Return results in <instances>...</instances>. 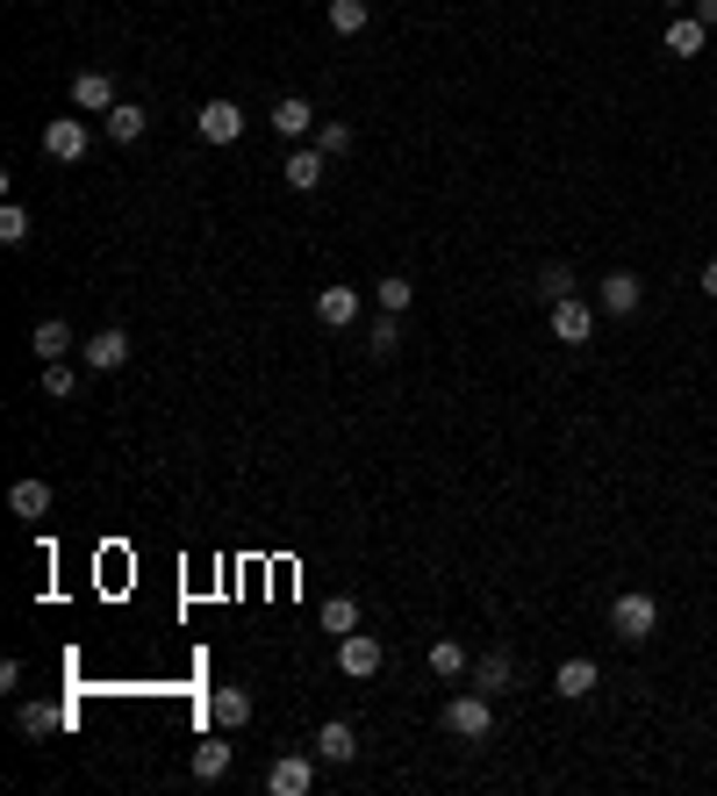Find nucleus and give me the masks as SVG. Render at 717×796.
Returning a JSON list of instances; mask_svg holds the SVG:
<instances>
[{
	"label": "nucleus",
	"instance_id": "nucleus-1",
	"mask_svg": "<svg viewBox=\"0 0 717 796\" xmlns=\"http://www.w3.org/2000/svg\"><path fill=\"white\" fill-rule=\"evenodd\" d=\"M610 632H617L624 646H638V639H653V632H660V603H653L646 589H624L617 603H610Z\"/></svg>",
	"mask_w": 717,
	"mask_h": 796
},
{
	"label": "nucleus",
	"instance_id": "nucleus-2",
	"mask_svg": "<svg viewBox=\"0 0 717 796\" xmlns=\"http://www.w3.org/2000/svg\"><path fill=\"white\" fill-rule=\"evenodd\" d=\"M445 732L452 739H488V732H495V703H488V688H467V696L445 703Z\"/></svg>",
	"mask_w": 717,
	"mask_h": 796
},
{
	"label": "nucleus",
	"instance_id": "nucleus-3",
	"mask_svg": "<svg viewBox=\"0 0 717 796\" xmlns=\"http://www.w3.org/2000/svg\"><path fill=\"white\" fill-rule=\"evenodd\" d=\"M86 144H94V130H86L80 115H51L43 122V159L72 165V159H86Z\"/></svg>",
	"mask_w": 717,
	"mask_h": 796
},
{
	"label": "nucleus",
	"instance_id": "nucleus-4",
	"mask_svg": "<svg viewBox=\"0 0 717 796\" xmlns=\"http://www.w3.org/2000/svg\"><path fill=\"white\" fill-rule=\"evenodd\" d=\"M380 661H388V653H380V639H373V632H345V639H338V667H345L352 682L380 675Z\"/></svg>",
	"mask_w": 717,
	"mask_h": 796
},
{
	"label": "nucleus",
	"instance_id": "nucleus-5",
	"mask_svg": "<svg viewBox=\"0 0 717 796\" xmlns=\"http://www.w3.org/2000/svg\"><path fill=\"white\" fill-rule=\"evenodd\" d=\"M266 789H273V796H309V789H316V761H309V754H280V761L266 768Z\"/></svg>",
	"mask_w": 717,
	"mask_h": 796
},
{
	"label": "nucleus",
	"instance_id": "nucleus-6",
	"mask_svg": "<svg viewBox=\"0 0 717 796\" xmlns=\"http://www.w3.org/2000/svg\"><path fill=\"white\" fill-rule=\"evenodd\" d=\"M86 374H115V366H130V330H94V338L80 345Z\"/></svg>",
	"mask_w": 717,
	"mask_h": 796
},
{
	"label": "nucleus",
	"instance_id": "nucleus-7",
	"mask_svg": "<svg viewBox=\"0 0 717 796\" xmlns=\"http://www.w3.org/2000/svg\"><path fill=\"white\" fill-rule=\"evenodd\" d=\"M194 130H202V144H237L244 136V109L237 101H208V109L194 115Z\"/></svg>",
	"mask_w": 717,
	"mask_h": 796
},
{
	"label": "nucleus",
	"instance_id": "nucleus-8",
	"mask_svg": "<svg viewBox=\"0 0 717 796\" xmlns=\"http://www.w3.org/2000/svg\"><path fill=\"white\" fill-rule=\"evenodd\" d=\"M324 173H330V159H324V151H316V144L287 151V165H280V180H287V187H295V194H316V187H324Z\"/></svg>",
	"mask_w": 717,
	"mask_h": 796
},
{
	"label": "nucleus",
	"instance_id": "nucleus-9",
	"mask_svg": "<svg viewBox=\"0 0 717 796\" xmlns=\"http://www.w3.org/2000/svg\"><path fill=\"white\" fill-rule=\"evenodd\" d=\"M553 338L560 345H588V338H596V309H588V302H553Z\"/></svg>",
	"mask_w": 717,
	"mask_h": 796
},
{
	"label": "nucleus",
	"instance_id": "nucleus-10",
	"mask_svg": "<svg viewBox=\"0 0 717 796\" xmlns=\"http://www.w3.org/2000/svg\"><path fill=\"white\" fill-rule=\"evenodd\" d=\"M316 324L324 330H352L359 324V287H324V295H316Z\"/></svg>",
	"mask_w": 717,
	"mask_h": 796
},
{
	"label": "nucleus",
	"instance_id": "nucleus-11",
	"mask_svg": "<svg viewBox=\"0 0 717 796\" xmlns=\"http://www.w3.org/2000/svg\"><path fill=\"white\" fill-rule=\"evenodd\" d=\"M596 302H603V316H632L638 302H646V287H638V273H603Z\"/></svg>",
	"mask_w": 717,
	"mask_h": 796
},
{
	"label": "nucleus",
	"instance_id": "nucleus-12",
	"mask_svg": "<svg viewBox=\"0 0 717 796\" xmlns=\"http://www.w3.org/2000/svg\"><path fill=\"white\" fill-rule=\"evenodd\" d=\"M316 761H330V768H345V761H359V732L345 725V717H330V725L316 732Z\"/></svg>",
	"mask_w": 717,
	"mask_h": 796
},
{
	"label": "nucleus",
	"instance_id": "nucleus-13",
	"mask_svg": "<svg viewBox=\"0 0 717 796\" xmlns=\"http://www.w3.org/2000/svg\"><path fill=\"white\" fill-rule=\"evenodd\" d=\"M596 682H603V675H596V661H588V653H574V661H560V675H553L560 703H582V696H588Z\"/></svg>",
	"mask_w": 717,
	"mask_h": 796
},
{
	"label": "nucleus",
	"instance_id": "nucleus-14",
	"mask_svg": "<svg viewBox=\"0 0 717 796\" xmlns=\"http://www.w3.org/2000/svg\"><path fill=\"white\" fill-rule=\"evenodd\" d=\"M72 109L109 115L115 109V80H109V72H80V80H72Z\"/></svg>",
	"mask_w": 717,
	"mask_h": 796
},
{
	"label": "nucleus",
	"instance_id": "nucleus-15",
	"mask_svg": "<svg viewBox=\"0 0 717 796\" xmlns=\"http://www.w3.org/2000/svg\"><path fill=\"white\" fill-rule=\"evenodd\" d=\"M8 510L22 517V524H43V517H51V481H14L8 488Z\"/></svg>",
	"mask_w": 717,
	"mask_h": 796
},
{
	"label": "nucleus",
	"instance_id": "nucleus-16",
	"mask_svg": "<svg viewBox=\"0 0 717 796\" xmlns=\"http://www.w3.org/2000/svg\"><path fill=\"white\" fill-rule=\"evenodd\" d=\"M273 130H280V136H295V144H301V136H316V109H309L301 94L273 101Z\"/></svg>",
	"mask_w": 717,
	"mask_h": 796
},
{
	"label": "nucleus",
	"instance_id": "nucleus-17",
	"mask_svg": "<svg viewBox=\"0 0 717 796\" xmlns=\"http://www.w3.org/2000/svg\"><path fill=\"white\" fill-rule=\"evenodd\" d=\"M423 661H431V675H438V682L474 675V661H467V646H460V639H431V653H423Z\"/></svg>",
	"mask_w": 717,
	"mask_h": 796
},
{
	"label": "nucleus",
	"instance_id": "nucleus-18",
	"mask_svg": "<svg viewBox=\"0 0 717 796\" xmlns=\"http://www.w3.org/2000/svg\"><path fill=\"white\" fill-rule=\"evenodd\" d=\"M208 717H216V732L252 725V696H244V688H216V696H208Z\"/></svg>",
	"mask_w": 717,
	"mask_h": 796
},
{
	"label": "nucleus",
	"instance_id": "nucleus-19",
	"mask_svg": "<svg viewBox=\"0 0 717 796\" xmlns=\"http://www.w3.org/2000/svg\"><path fill=\"white\" fill-rule=\"evenodd\" d=\"M704 37H710V29L696 22V14H675V22H667V58H696V51H704Z\"/></svg>",
	"mask_w": 717,
	"mask_h": 796
},
{
	"label": "nucleus",
	"instance_id": "nucleus-20",
	"mask_svg": "<svg viewBox=\"0 0 717 796\" xmlns=\"http://www.w3.org/2000/svg\"><path fill=\"white\" fill-rule=\"evenodd\" d=\"M101 122H109V136H115V144H136V136H144V130H151V115H144V109H136V101H115V109H109V115H101Z\"/></svg>",
	"mask_w": 717,
	"mask_h": 796
},
{
	"label": "nucleus",
	"instance_id": "nucleus-21",
	"mask_svg": "<svg viewBox=\"0 0 717 796\" xmlns=\"http://www.w3.org/2000/svg\"><path fill=\"white\" fill-rule=\"evenodd\" d=\"M29 345H37V359H43V366H51V359H65V351H72V324L43 316V324H37V338H29Z\"/></svg>",
	"mask_w": 717,
	"mask_h": 796
},
{
	"label": "nucleus",
	"instance_id": "nucleus-22",
	"mask_svg": "<svg viewBox=\"0 0 717 796\" xmlns=\"http://www.w3.org/2000/svg\"><path fill=\"white\" fill-rule=\"evenodd\" d=\"M223 775H231V746H223V739L194 746V783H223Z\"/></svg>",
	"mask_w": 717,
	"mask_h": 796
},
{
	"label": "nucleus",
	"instance_id": "nucleus-23",
	"mask_svg": "<svg viewBox=\"0 0 717 796\" xmlns=\"http://www.w3.org/2000/svg\"><path fill=\"white\" fill-rule=\"evenodd\" d=\"M510 682H516L510 653H481V661H474V688H488V696H495V688H510Z\"/></svg>",
	"mask_w": 717,
	"mask_h": 796
},
{
	"label": "nucleus",
	"instance_id": "nucleus-24",
	"mask_svg": "<svg viewBox=\"0 0 717 796\" xmlns=\"http://www.w3.org/2000/svg\"><path fill=\"white\" fill-rule=\"evenodd\" d=\"M373 302H380V316H402L409 302H417V287H409L402 273H388V280H373Z\"/></svg>",
	"mask_w": 717,
	"mask_h": 796
},
{
	"label": "nucleus",
	"instance_id": "nucleus-25",
	"mask_svg": "<svg viewBox=\"0 0 717 796\" xmlns=\"http://www.w3.org/2000/svg\"><path fill=\"white\" fill-rule=\"evenodd\" d=\"M309 144L324 151V159H345V151H352V122H316Z\"/></svg>",
	"mask_w": 717,
	"mask_h": 796
},
{
	"label": "nucleus",
	"instance_id": "nucleus-26",
	"mask_svg": "<svg viewBox=\"0 0 717 796\" xmlns=\"http://www.w3.org/2000/svg\"><path fill=\"white\" fill-rule=\"evenodd\" d=\"M324 632H359V603H352V595H330V603H324Z\"/></svg>",
	"mask_w": 717,
	"mask_h": 796
},
{
	"label": "nucleus",
	"instance_id": "nucleus-27",
	"mask_svg": "<svg viewBox=\"0 0 717 796\" xmlns=\"http://www.w3.org/2000/svg\"><path fill=\"white\" fill-rule=\"evenodd\" d=\"M58 725H65V711H51V703H29V711H22V732H29V739H51Z\"/></svg>",
	"mask_w": 717,
	"mask_h": 796
},
{
	"label": "nucleus",
	"instance_id": "nucleus-28",
	"mask_svg": "<svg viewBox=\"0 0 717 796\" xmlns=\"http://www.w3.org/2000/svg\"><path fill=\"white\" fill-rule=\"evenodd\" d=\"M366 351H373V359H395V351H402V330H395V316H380V324L366 330Z\"/></svg>",
	"mask_w": 717,
	"mask_h": 796
},
{
	"label": "nucleus",
	"instance_id": "nucleus-29",
	"mask_svg": "<svg viewBox=\"0 0 717 796\" xmlns=\"http://www.w3.org/2000/svg\"><path fill=\"white\" fill-rule=\"evenodd\" d=\"M330 29H338V37H359L366 29V0H330Z\"/></svg>",
	"mask_w": 717,
	"mask_h": 796
},
{
	"label": "nucleus",
	"instance_id": "nucleus-30",
	"mask_svg": "<svg viewBox=\"0 0 717 796\" xmlns=\"http://www.w3.org/2000/svg\"><path fill=\"white\" fill-rule=\"evenodd\" d=\"M72 388H80V374H72L65 359H51V366H43V395H51V402H65Z\"/></svg>",
	"mask_w": 717,
	"mask_h": 796
},
{
	"label": "nucleus",
	"instance_id": "nucleus-31",
	"mask_svg": "<svg viewBox=\"0 0 717 796\" xmlns=\"http://www.w3.org/2000/svg\"><path fill=\"white\" fill-rule=\"evenodd\" d=\"M539 295H545V309H553V302H567V295H574V273H567V266H545V273H539Z\"/></svg>",
	"mask_w": 717,
	"mask_h": 796
},
{
	"label": "nucleus",
	"instance_id": "nucleus-32",
	"mask_svg": "<svg viewBox=\"0 0 717 796\" xmlns=\"http://www.w3.org/2000/svg\"><path fill=\"white\" fill-rule=\"evenodd\" d=\"M0 244H29V208H22V202L0 208Z\"/></svg>",
	"mask_w": 717,
	"mask_h": 796
},
{
	"label": "nucleus",
	"instance_id": "nucleus-33",
	"mask_svg": "<svg viewBox=\"0 0 717 796\" xmlns=\"http://www.w3.org/2000/svg\"><path fill=\"white\" fill-rule=\"evenodd\" d=\"M696 22H704V29H717V0H696Z\"/></svg>",
	"mask_w": 717,
	"mask_h": 796
},
{
	"label": "nucleus",
	"instance_id": "nucleus-34",
	"mask_svg": "<svg viewBox=\"0 0 717 796\" xmlns=\"http://www.w3.org/2000/svg\"><path fill=\"white\" fill-rule=\"evenodd\" d=\"M704 295L717 302V258H710V266H704Z\"/></svg>",
	"mask_w": 717,
	"mask_h": 796
},
{
	"label": "nucleus",
	"instance_id": "nucleus-35",
	"mask_svg": "<svg viewBox=\"0 0 717 796\" xmlns=\"http://www.w3.org/2000/svg\"><path fill=\"white\" fill-rule=\"evenodd\" d=\"M667 8H675V14H682V8H689V0H667Z\"/></svg>",
	"mask_w": 717,
	"mask_h": 796
}]
</instances>
